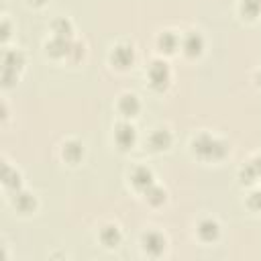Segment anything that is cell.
I'll use <instances>...</instances> for the list:
<instances>
[{
  "instance_id": "obj_1",
  "label": "cell",
  "mask_w": 261,
  "mask_h": 261,
  "mask_svg": "<svg viewBox=\"0 0 261 261\" xmlns=\"http://www.w3.org/2000/svg\"><path fill=\"white\" fill-rule=\"evenodd\" d=\"M192 145H194V151H196L200 157H204V159H218V157H224L226 151H228V147H226L224 141L214 139V137H210L208 133L198 135V137L192 141Z\"/></svg>"
},
{
  "instance_id": "obj_2",
  "label": "cell",
  "mask_w": 261,
  "mask_h": 261,
  "mask_svg": "<svg viewBox=\"0 0 261 261\" xmlns=\"http://www.w3.org/2000/svg\"><path fill=\"white\" fill-rule=\"evenodd\" d=\"M24 63V57L18 49H6L2 55V82L4 86H10L12 80H16V71Z\"/></svg>"
},
{
  "instance_id": "obj_3",
  "label": "cell",
  "mask_w": 261,
  "mask_h": 261,
  "mask_svg": "<svg viewBox=\"0 0 261 261\" xmlns=\"http://www.w3.org/2000/svg\"><path fill=\"white\" fill-rule=\"evenodd\" d=\"M149 80H151V84L155 88H165L167 82H169V67H167V63L161 61V59L153 61L149 65Z\"/></svg>"
},
{
  "instance_id": "obj_4",
  "label": "cell",
  "mask_w": 261,
  "mask_h": 261,
  "mask_svg": "<svg viewBox=\"0 0 261 261\" xmlns=\"http://www.w3.org/2000/svg\"><path fill=\"white\" fill-rule=\"evenodd\" d=\"M143 249H145V253H149L153 257L161 255L165 251V237L161 232H155V230L145 232L143 234Z\"/></svg>"
},
{
  "instance_id": "obj_5",
  "label": "cell",
  "mask_w": 261,
  "mask_h": 261,
  "mask_svg": "<svg viewBox=\"0 0 261 261\" xmlns=\"http://www.w3.org/2000/svg\"><path fill=\"white\" fill-rule=\"evenodd\" d=\"M114 139H116L118 147H122V149L133 147V143H135V139H137L135 126L128 124V122H120V124H116V128H114Z\"/></svg>"
},
{
  "instance_id": "obj_6",
  "label": "cell",
  "mask_w": 261,
  "mask_h": 261,
  "mask_svg": "<svg viewBox=\"0 0 261 261\" xmlns=\"http://www.w3.org/2000/svg\"><path fill=\"white\" fill-rule=\"evenodd\" d=\"M110 59H112V63L116 67H128L133 63V59H135V51H133L130 45H118V47H114Z\"/></svg>"
},
{
  "instance_id": "obj_7",
  "label": "cell",
  "mask_w": 261,
  "mask_h": 261,
  "mask_svg": "<svg viewBox=\"0 0 261 261\" xmlns=\"http://www.w3.org/2000/svg\"><path fill=\"white\" fill-rule=\"evenodd\" d=\"M130 179H133V184H135L139 190H147V188L153 184V173H151V169H149V167L139 165V167H135V169H133Z\"/></svg>"
},
{
  "instance_id": "obj_8",
  "label": "cell",
  "mask_w": 261,
  "mask_h": 261,
  "mask_svg": "<svg viewBox=\"0 0 261 261\" xmlns=\"http://www.w3.org/2000/svg\"><path fill=\"white\" fill-rule=\"evenodd\" d=\"M218 232H220V226H218V222L216 220H212V218H204L200 224H198V234H200V239L202 241H214V239H218Z\"/></svg>"
},
{
  "instance_id": "obj_9",
  "label": "cell",
  "mask_w": 261,
  "mask_h": 261,
  "mask_svg": "<svg viewBox=\"0 0 261 261\" xmlns=\"http://www.w3.org/2000/svg\"><path fill=\"white\" fill-rule=\"evenodd\" d=\"M181 47H184V51H186L188 55H200V51H202V47H204V41H202V37H200L196 31H190V33L184 37Z\"/></svg>"
},
{
  "instance_id": "obj_10",
  "label": "cell",
  "mask_w": 261,
  "mask_h": 261,
  "mask_svg": "<svg viewBox=\"0 0 261 261\" xmlns=\"http://www.w3.org/2000/svg\"><path fill=\"white\" fill-rule=\"evenodd\" d=\"M100 241L104 243V247H116L118 243H120V228L116 226V224H106V226H102V230H100Z\"/></svg>"
},
{
  "instance_id": "obj_11",
  "label": "cell",
  "mask_w": 261,
  "mask_h": 261,
  "mask_svg": "<svg viewBox=\"0 0 261 261\" xmlns=\"http://www.w3.org/2000/svg\"><path fill=\"white\" fill-rule=\"evenodd\" d=\"M118 108H120V112H122L124 116H135V114L139 112L141 104H139V98H137L135 94H124V96H120V100H118Z\"/></svg>"
},
{
  "instance_id": "obj_12",
  "label": "cell",
  "mask_w": 261,
  "mask_h": 261,
  "mask_svg": "<svg viewBox=\"0 0 261 261\" xmlns=\"http://www.w3.org/2000/svg\"><path fill=\"white\" fill-rule=\"evenodd\" d=\"M169 143H171V135H169V130L167 128H155L153 133H151V137H149V145L153 147V149H167L169 147Z\"/></svg>"
},
{
  "instance_id": "obj_13",
  "label": "cell",
  "mask_w": 261,
  "mask_h": 261,
  "mask_svg": "<svg viewBox=\"0 0 261 261\" xmlns=\"http://www.w3.org/2000/svg\"><path fill=\"white\" fill-rule=\"evenodd\" d=\"M69 47H71L69 39H65V37H57V35L47 43V51H49L51 55H55V57L69 53Z\"/></svg>"
},
{
  "instance_id": "obj_14",
  "label": "cell",
  "mask_w": 261,
  "mask_h": 261,
  "mask_svg": "<svg viewBox=\"0 0 261 261\" xmlns=\"http://www.w3.org/2000/svg\"><path fill=\"white\" fill-rule=\"evenodd\" d=\"M82 155H84L82 143H77V141H67V143L63 145V157H65L67 161L75 163V161H80Z\"/></svg>"
},
{
  "instance_id": "obj_15",
  "label": "cell",
  "mask_w": 261,
  "mask_h": 261,
  "mask_svg": "<svg viewBox=\"0 0 261 261\" xmlns=\"http://www.w3.org/2000/svg\"><path fill=\"white\" fill-rule=\"evenodd\" d=\"M14 206L20 212H31L35 208V196L29 194V192H18L16 198H14Z\"/></svg>"
},
{
  "instance_id": "obj_16",
  "label": "cell",
  "mask_w": 261,
  "mask_h": 261,
  "mask_svg": "<svg viewBox=\"0 0 261 261\" xmlns=\"http://www.w3.org/2000/svg\"><path fill=\"white\" fill-rule=\"evenodd\" d=\"M157 45H159V49H161V51L171 53V51L177 47V37H175L171 31H165V33H161V35H159Z\"/></svg>"
},
{
  "instance_id": "obj_17",
  "label": "cell",
  "mask_w": 261,
  "mask_h": 261,
  "mask_svg": "<svg viewBox=\"0 0 261 261\" xmlns=\"http://www.w3.org/2000/svg\"><path fill=\"white\" fill-rule=\"evenodd\" d=\"M145 198H147V202L153 204V206L163 204V202H165V190L159 188V186H155V184H151V186L145 190Z\"/></svg>"
},
{
  "instance_id": "obj_18",
  "label": "cell",
  "mask_w": 261,
  "mask_h": 261,
  "mask_svg": "<svg viewBox=\"0 0 261 261\" xmlns=\"http://www.w3.org/2000/svg\"><path fill=\"white\" fill-rule=\"evenodd\" d=\"M261 10V0H241V12L247 18H255Z\"/></svg>"
},
{
  "instance_id": "obj_19",
  "label": "cell",
  "mask_w": 261,
  "mask_h": 261,
  "mask_svg": "<svg viewBox=\"0 0 261 261\" xmlns=\"http://www.w3.org/2000/svg\"><path fill=\"white\" fill-rule=\"evenodd\" d=\"M53 31H55L57 37L69 39V35H71V22H69L67 18H57V20L53 22Z\"/></svg>"
},
{
  "instance_id": "obj_20",
  "label": "cell",
  "mask_w": 261,
  "mask_h": 261,
  "mask_svg": "<svg viewBox=\"0 0 261 261\" xmlns=\"http://www.w3.org/2000/svg\"><path fill=\"white\" fill-rule=\"evenodd\" d=\"M4 184L8 188H18L20 186V175L16 171H12L10 165H4Z\"/></svg>"
},
{
  "instance_id": "obj_21",
  "label": "cell",
  "mask_w": 261,
  "mask_h": 261,
  "mask_svg": "<svg viewBox=\"0 0 261 261\" xmlns=\"http://www.w3.org/2000/svg\"><path fill=\"white\" fill-rule=\"evenodd\" d=\"M249 206L255 208V210H261V190H257L249 196Z\"/></svg>"
},
{
  "instance_id": "obj_22",
  "label": "cell",
  "mask_w": 261,
  "mask_h": 261,
  "mask_svg": "<svg viewBox=\"0 0 261 261\" xmlns=\"http://www.w3.org/2000/svg\"><path fill=\"white\" fill-rule=\"evenodd\" d=\"M67 55H71L73 59H80V55H84V45H82V43H71Z\"/></svg>"
},
{
  "instance_id": "obj_23",
  "label": "cell",
  "mask_w": 261,
  "mask_h": 261,
  "mask_svg": "<svg viewBox=\"0 0 261 261\" xmlns=\"http://www.w3.org/2000/svg\"><path fill=\"white\" fill-rule=\"evenodd\" d=\"M257 84L261 86V69H259V73H257Z\"/></svg>"
},
{
  "instance_id": "obj_24",
  "label": "cell",
  "mask_w": 261,
  "mask_h": 261,
  "mask_svg": "<svg viewBox=\"0 0 261 261\" xmlns=\"http://www.w3.org/2000/svg\"><path fill=\"white\" fill-rule=\"evenodd\" d=\"M31 2H35V4H43L45 0H31Z\"/></svg>"
}]
</instances>
